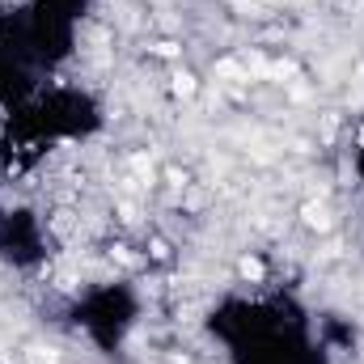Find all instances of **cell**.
Instances as JSON below:
<instances>
[{"label":"cell","instance_id":"obj_1","mask_svg":"<svg viewBox=\"0 0 364 364\" xmlns=\"http://www.w3.org/2000/svg\"><path fill=\"white\" fill-rule=\"evenodd\" d=\"M305 221H310V225H314V229H327V225H331V216H327V212H322V208H314V204H310V208H305Z\"/></svg>","mask_w":364,"mask_h":364},{"label":"cell","instance_id":"obj_2","mask_svg":"<svg viewBox=\"0 0 364 364\" xmlns=\"http://www.w3.org/2000/svg\"><path fill=\"white\" fill-rule=\"evenodd\" d=\"M174 89H178V93H191V89H195V81H191V76H178V81H174Z\"/></svg>","mask_w":364,"mask_h":364},{"label":"cell","instance_id":"obj_3","mask_svg":"<svg viewBox=\"0 0 364 364\" xmlns=\"http://www.w3.org/2000/svg\"><path fill=\"white\" fill-rule=\"evenodd\" d=\"M34 364H55V356L51 352H34Z\"/></svg>","mask_w":364,"mask_h":364}]
</instances>
